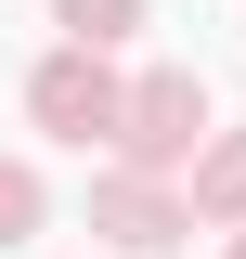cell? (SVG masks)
Instances as JSON below:
<instances>
[{
	"mask_svg": "<svg viewBox=\"0 0 246 259\" xmlns=\"http://www.w3.org/2000/svg\"><path fill=\"white\" fill-rule=\"evenodd\" d=\"M26 104H39V130H65V143H91V130H117V78H104L91 52H52L26 78Z\"/></svg>",
	"mask_w": 246,
	"mask_h": 259,
	"instance_id": "1",
	"label": "cell"
},
{
	"mask_svg": "<svg viewBox=\"0 0 246 259\" xmlns=\"http://www.w3.org/2000/svg\"><path fill=\"white\" fill-rule=\"evenodd\" d=\"M194 117H208V91H194V78H143V91L117 104V143H130V156H182Z\"/></svg>",
	"mask_w": 246,
	"mask_h": 259,
	"instance_id": "2",
	"label": "cell"
},
{
	"mask_svg": "<svg viewBox=\"0 0 246 259\" xmlns=\"http://www.w3.org/2000/svg\"><path fill=\"white\" fill-rule=\"evenodd\" d=\"M130 13H143V0H65V26H78V52H104V39H130Z\"/></svg>",
	"mask_w": 246,
	"mask_h": 259,
	"instance_id": "3",
	"label": "cell"
},
{
	"mask_svg": "<svg viewBox=\"0 0 246 259\" xmlns=\"http://www.w3.org/2000/svg\"><path fill=\"white\" fill-rule=\"evenodd\" d=\"M194 194H208V207H246V143H220V156H208V182H194Z\"/></svg>",
	"mask_w": 246,
	"mask_h": 259,
	"instance_id": "4",
	"label": "cell"
},
{
	"mask_svg": "<svg viewBox=\"0 0 246 259\" xmlns=\"http://www.w3.org/2000/svg\"><path fill=\"white\" fill-rule=\"evenodd\" d=\"M26 221H39V182H26V168H0V246H13Z\"/></svg>",
	"mask_w": 246,
	"mask_h": 259,
	"instance_id": "5",
	"label": "cell"
},
{
	"mask_svg": "<svg viewBox=\"0 0 246 259\" xmlns=\"http://www.w3.org/2000/svg\"><path fill=\"white\" fill-rule=\"evenodd\" d=\"M233 259H246V233H233Z\"/></svg>",
	"mask_w": 246,
	"mask_h": 259,
	"instance_id": "6",
	"label": "cell"
}]
</instances>
